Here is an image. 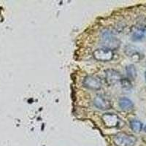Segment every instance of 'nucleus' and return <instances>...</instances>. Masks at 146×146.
Instances as JSON below:
<instances>
[{
    "label": "nucleus",
    "mask_w": 146,
    "mask_h": 146,
    "mask_svg": "<svg viewBox=\"0 0 146 146\" xmlns=\"http://www.w3.org/2000/svg\"><path fill=\"white\" fill-rule=\"evenodd\" d=\"M100 42L104 48L109 50H115L119 48L121 41L109 30H104L100 36Z\"/></svg>",
    "instance_id": "obj_1"
},
{
    "label": "nucleus",
    "mask_w": 146,
    "mask_h": 146,
    "mask_svg": "<svg viewBox=\"0 0 146 146\" xmlns=\"http://www.w3.org/2000/svg\"><path fill=\"white\" fill-rule=\"evenodd\" d=\"M136 141L135 136L125 133H118L113 138L114 144L116 146H134Z\"/></svg>",
    "instance_id": "obj_2"
},
{
    "label": "nucleus",
    "mask_w": 146,
    "mask_h": 146,
    "mask_svg": "<svg viewBox=\"0 0 146 146\" xmlns=\"http://www.w3.org/2000/svg\"><path fill=\"white\" fill-rule=\"evenodd\" d=\"M83 86L88 89L97 91V90L101 89L103 83L102 80L100 77L95 76V75H88L85 77L83 79Z\"/></svg>",
    "instance_id": "obj_3"
},
{
    "label": "nucleus",
    "mask_w": 146,
    "mask_h": 146,
    "mask_svg": "<svg viewBox=\"0 0 146 146\" xmlns=\"http://www.w3.org/2000/svg\"><path fill=\"white\" fill-rule=\"evenodd\" d=\"M94 58L99 62H110L111 61L114 56L113 51L107 48H99L94 51L93 53Z\"/></svg>",
    "instance_id": "obj_4"
},
{
    "label": "nucleus",
    "mask_w": 146,
    "mask_h": 146,
    "mask_svg": "<svg viewBox=\"0 0 146 146\" xmlns=\"http://www.w3.org/2000/svg\"><path fill=\"white\" fill-rule=\"evenodd\" d=\"M94 105L96 108L102 110H107L111 108V101L108 96L103 94H98L94 100Z\"/></svg>",
    "instance_id": "obj_5"
},
{
    "label": "nucleus",
    "mask_w": 146,
    "mask_h": 146,
    "mask_svg": "<svg viewBox=\"0 0 146 146\" xmlns=\"http://www.w3.org/2000/svg\"><path fill=\"white\" fill-rule=\"evenodd\" d=\"M105 80L106 83L109 86H113V85L116 84L118 82H120L122 79L121 75L118 71L113 70V69H108L105 72Z\"/></svg>",
    "instance_id": "obj_6"
},
{
    "label": "nucleus",
    "mask_w": 146,
    "mask_h": 146,
    "mask_svg": "<svg viewBox=\"0 0 146 146\" xmlns=\"http://www.w3.org/2000/svg\"><path fill=\"white\" fill-rule=\"evenodd\" d=\"M102 121L107 127L113 128L118 126L119 118L113 113H105L102 115Z\"/></svg>",
    "instance_id": "obj_7"
},
{
    "label": "nucleus",
    "mask_w": 146,
    "mask_h": 146,
    "mask_svg": "<svg viewBox=\"0 0 146 146\" xmlns=\"http://www.w3.org/2000/svg\"><path fill=\"white\" fill-rule=\"evenodd\" d=\"M124 53L127 56L133 58V59L139 60L140 59V53L137 47L132 46V45H128L125 47Z\"/></svg>",
    "instance_id": "obj_8"
},
{
    "label": "nucleus",
    "mask_w": 146,
    "mask_h": 146,
    "mask_svg": "<svg viewBox=\"0 0 146 146\" xmlns=\"http://www.w3.org/2000/svg\"><path fill=\"white\" fill-rule=\"evenodd\" d=\"M145 31L144 27H135L133 29L131 32V37L134 41H139L142 39L144 38L145 35Z\"/></svg>",
    "instance_id": "obj_9"
},
{
    "label": "nucleus",
    "mask_w": 146,
    "mask_h": 146,
    "mask_svg": "<svg viewBox=\"0 0 146 146\" xmlns=\"http://www.w3.org/2000/svg\"><path fill=\"white\" fill-rule=\"evenodd\" d=\"M119 106L123 110H129L132 109L134 105L129 99L123 97L119 100Z\"/></svg>",
    "instance_id": "obj_10"
},
{
    "label": "nucleus",
    "mask_w": 146,
    "mask_h": 146,
    "mask_svg": "<svg viewBox=\"0 0 146 146\" xmlns=\"http://www.w3.org/2000/svg\"><path fill=\"white\" fill-rule=\"evenodd\" d=\"M126 71L128 77H129L130 79H132V80L135 79V78L137 77V70L134 65L131 64L126 66Z\"/></svg>",
    "instance_id": "obj_11"
},
{
    "label": "nucleus",
    "mask_w": 146,
    "mask_h": 146,
    "mask_svg": "<svg viewBox=\"0 0 146 146\" xmlns=\"http://www.w3.org/2000/svg\"><path fill=\"white\" fill-rule=\"evenodd\" d=\"M131 129L135 132H139L143 129V123L137 120H132L130 122Z\"/></svg>",
    "instance_id": "obj_12"
},
{
    "label": "nucleus",
    "mask_w": 146,
    "mask_h": 146,
    "mask_svg": "<svg viewBox=\"0 0 146 146\" xmlns=\"http://www.w3.org/2000/svg\"><path fill=\"white\" fill-rule=\"evenodd\" d=\"M120 82H121L122 88H124V89L129 90L131 89V87H132V85H131V81H130L129 79H126V78H122Z\"/></svg>",
    "instance_id": "obj_13"
},
{
    "label": "nucleus",
    "mask_w": 146,
    "mask_h": 146,
    "mask_svg": "<svg viewBox=\"0 0 146 146\" xmlns=\"http://www.w3.org/2000/svg\"><path fill=\"white\" fill-rule=\"evenodd\" d=\"M143 129H144V131L146 132V125L144 126V128H143Z\"/></svg>",
    "instance_id": "obj_14"
},
{
    "label": "nucleus",
    "mask_w": 146,
    "mask_h": 146,
    "mask_svg": "<svg viewBox=\"0 0 146 146\" xmlns=\"http://www.w3.org/2000/svg\"><path fill=\"white\" fill-rule=\"evenodd\" d=\"M144 29H145V32H146V25L144 26Z\"/></svg>",
    "instance_id": "obj_15"
},
{
    "label": "nucleus",
    "mask_w": 146,
    "mask_h": 146,
    "mask_svg": "<svg viewBox=\"0 0 146 146\" xmlns=\"http://www.w3.org/2000/svg\"><path fill=\"white\" fill-rule=\"evenodd\" d=\"M145 78H146V72H145Z\"/></svg>",
    "instance_id": "obj_16"
}]
</instances>
